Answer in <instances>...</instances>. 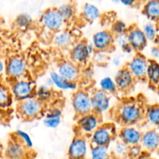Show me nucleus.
I'll use <instances>...</instances> for the list:
<instances>
[{
    "instance_id": "11",
    "label": "nucleus",
    "mask_w": 159,
    "mask_h": 159,
    "mask_svg": "<svg viewBox=\"0 0 159 159\" xmlns=\"http://www.w3.org/2000/svg\"><path fill=\"white\" fill-rule=\"evenodd\" d=\"M92 111L102 116L110 110L112 103L111 94L100 89H95L91 94Z\"/></svg>"
},
{
    "instance_id": "49",
    "label": "nucleus",
    "mask_w": 159,
    "mask_h": 159,
    "mask_svg": "<svg viewBox=\"0 0 159 159\" xmlns=\"http://www.w3.org/2000/svg\"><path fill=\"white\" fill-rule=\"evenodd\" d=\"M145 159H155V158H153V157H147V158Z\"/></svg>"
},
{
    "instance_id": "47",
    "label": "nucleus",
    "mask_w": 159,
    "mask_h": 159,
    "mask_svg": "<svg viewBox=\"0 0 159 159\" xmlns=\"http://www.w3.org/2000/svg\"><path fill=\"white\" fill-rule=\"evenodd\" d=\"M154 45H157L159 46V24H158V32H157V38H156L155 42H154Z\"/></svg>"
},
{
    "instance_id": "1",
    "label": "nucleus",
    "mask_w": 159,
    "mask_h": 159,
    "mask_svg": "<svg viewBox=\"0 0 159 159\" xmlns=\"http://www.w3.org/2000/svg\"><path fill=\"white\" fill-rule=\"evenodd\" d=\"M144 111L145 108L136 101H126L116 108V120L123 126H136L144 120Z\"/></svg>"
},
{
    "instance_id": "10",
    "label": "nucleus",
    "mask_w": 159,
    "mask_h": 159,
    "mask_svg": "<svg viewBox=\"0 0 159 159\" xmlns=\"http://www.w3.org/2000/svg\"><path fill=\"white\" fill-rule=\"evenodd\" d=\"M125 66L129 70L135 80H146L148 59L142 53H136Z\"/></svg>"
},
{
    "instance_id": "16",
    "label": "nucleus",
    "mask_w": 159,
    "mask_h": 159,
    "mask_svg": "<svg viewBox=\"0 0 159 159\" xmlns=\"http://www.w3.org/2000/svg\"><path fill=\"white\" fill-rule=\"evenodd\" d=\"M57 73L64 79L76 82L80 78V66L71 60H63L57 66Z\"/></svg>"
},
{
    "instance_id": "42",
    "label": "nucleus",
    "mask_w": 159,
    "mask_h": 159,
    "mask_svg": "<svg viewBox=\"0 0 159 159\" xmlns=\"http://www.w3.org/2000/svg\"><path fill=\"white\" fill-rule=\"evenodd\" d=\"M139 0H120V3L126 7H134L137 6Z\"/></svg>"
},
{
    "instance_id": "2",
    "label": "nucleus",
    "mask_w": 159,
    "mask_h": 159,
    "mask_svg": "<svg viewBox=\"0 0 159 159\" xmlns=\"http://www.w3.org/2000/svg\"><path fill=\"white\" fill-rule=\"evenodd\" d=\"M10 90L13 98L17 102L35 97L37 85L33 80L26 77L12 80Z\"/></svg>"
},
{
    "instance_id": "45",
    "label": "nucleus",
    "mask_w": 159,
    "mask_h": 159,
    "mask_svg": "<svg viewBox=\"0 0 159 159\" xmlns=\"http://www.w3.org/2000/svg\"><path fill=\"white\" fill-rule=\"evenodd\" d=\"M88 51H89L90 54L91 55V56L94 55V53L95 52V48H94V46L93 45V44L91 42H88Z\"/></svg>"
},
{
    "instance_id": "25",
    "label": "nucleus",
    "mask_w": 159,
    "mask_h": 159,
    "mask_svg": "<svg viewBox=\"0 0 159 159\" xmlns=\"http://www.w3.org/2000/svg\"><path fill=\"white\" fill-rule=\"evenodd\" d=\"M100 9L96 5L90 2H87L82 7L81 17L84 21L92 23L98 20L101 17Z\"/></svg>"
},
{
    "instance_id": "12",
    "label": "nucleus",
    "mask_w": 159,
    "mask_h": 159,
    "mask_svg": "<svg viewBox=\"0 0 159 159\" xmlns=\"http://www.w3.org/2000/svg\"><path fill=\"white\" fill-rule=\"evenodd\" d=\"M91 43L96 51L110 52L115 48V35L109 30H101L95 32L92 36Z\"/></svg>"
},
{
    "instance_id": "17",
    "label": "nucleus",
    "mask_w": 159,
    "mask_h": 159,
    "mask_svg": "<svg viewBox=\"0 0 159 159\" xmlns=\"http://www.w3.org/2000/svg\"><path fill=\"white\" fill-rule=\"evenodd\" d=\"M117 136L119 140L130 147L140 144L142 132L136 126H123L118 131Z\"/></svg>"
},
{
    "instance_id": "30",
    "label": "nucleus",
    "mask_w": 159,
    "mask_h": 159,
    "mask_svg": "<svg viewBox=\"0 0 159 159\" xmlns=\"http://www.w3.org/2000/svg\"><path fill=\"white\" fill-rule=\"evenodd\" d=\"M35 98L40 101L41 102L46 105L49 103L53 98V91L52 88H49L47 85L44 84L38 86L36 88L35 92Z\"/></svg>"
},
{
    "instance_id": "48",
    "label": "nucleus",
    "mask_w": 159,
    "mask_h": 159,
    "mask_svg": "<svg viewBox=\"0 0 159 159\" xmlns=\"http://www.w3.org/2000/svg\"><path fill=\"white\" fill-rule=\"evenodd\" d=\"M111 2L114 4L120 3V0H111Z\"/></svg>"
},
{
    "instance_id": "5",
    "label": "nucleus",
    "mask_w": 159,
    "mask_h": 159,
    "mask_svg": "<svg viewBox=\"0 0 159 159\" xmlns=\"http://www.w3.org/2000/svg\"><path fill=\"white\" fill-rule=\"evenodd\" d=\"M41 25L47 31L54 34L65 28L66 22L58 11L57 8H48L42 12L39 18Z\"/></svg>"
},
{
    "instance_id": "19",
    "label": "nucleus",
    "mask_w": 159,
    "mask_h": 159,
    "mask_svg": "<svg viewBox=\"0 0 159 159\" xmlns=\"http://www.w3.org/2000/svg\"><path fill=\"white\" fill-rule=\"evenodd\" d=\"M27 150L25 145L13 135L7 143L5 150V157L7 159H24Z\"/></svg>"
},
{
    "instance_id": "40",
    "label": "nucleus",
    "mask_w": 159,
    "mask_h": 159,
    "mask_svg": "<svg viewBox=\"0 0 159 159\" xmlns=\"http://www.w3.org/2000/svg\"><path fill=\"white\" fill-rule=\"evenodd\" d=\"M141 146L139 145H134V146H130L129 148V152H128V157L131 159H137L141 155L142 151Z\"/></svg>"
},
{
    "instance_id": "27",
    "label": "nucleus",
    "mask_w": 159,
    "mask_h": 159,
    "mask_svg": "<svg viewBox=\"0 0 159 159\" xmlns=\"http://www.w3.org/2000/svg\"><path fill=\"white\" fill-rule=\"evenodd\" d=\"M111 154L109 147L91 144L88 156L90 159H110Z\"/></svg>"
},
{
    "instance_id": "37",
    "label": "nucleus",
    "mask_w": 159,
    "mask_h": 159,
    "mask_svg": "<svg viewBox=\"0 0 159 159\" xmlns=\"http://www.w3.org/2000/svg\"><path fill=\"white\" fill-rule=\"evenodd\" d=\"M129 26L123 20H116L112 23L111 27V31L114 35H119L126 34Z\"/></svg>"
},
{
    "instance_id": "20",
    "label": "nucleus",
    "mask_w": 159,
    "mask_h": 159,
    "mask_svg": "<svg viewBox=\"0 0 159 159\" xmlns=\"http://www.w3.org/2000/svg\"><path fill=\"white\" fill-rule=\"evenodd\" d=\"M75 34L72 30L62 29L53 34L52 43L56 48L60 49H70L75 43Z\"/></svg>"
},
{
    "instance_id": "8",
    "label": "nucleus",
    "mask_w": 159,
    "mask_h": 159,
    "mask_svg": "<svg viewBox=\"0 0 159 159\" xmlns=\"http://www.w3.org/2000/svg\"><path fill=\"white\" fill-rule=\"evenodd\" d=\"M91 143L88 137L78 134L73 138L68 147V159H86L89 154Z\"/></svg>"
},
{
    "instance_id": "26",
    "label": "nucleus",
    "mask_w": 159,
    "mask_h": 159,
    "mask_svg": "<svg viewBox=\"0 0 159 159\" xmlns=\"http://www.w3.org/2000/svg\"><path fill=\"white\" fill-rule=\"evenodd\" d=\"M144 119L150 125L159 129V105H148L145 108Z\"/></svg>"
},
{
    "instance_id": "29",
    "label": "nucleus",
    "mask_w": 159,
    "mask_h": 159,
    "mask_svg": "<svg viewBox=\"0 0 159 159\" xmlns=\"http://www.w3.org/2000/svg\"><path fill=\"white\" fill-rule=\"evenodd\" d=\"M33 17L28 13H21L16 16L14 20V25L21 30H27L34 25Z\"/></svg>"
},
{
    "instance_id": "43",
    "label": "nucleus",
    "mask_w": 159,
    "mask_h": 159,
    "mask_svg": "<svg viewBox=\"0 0 159 159\" xmlns=\"http://www.w3.org/2000/svg\"><path fill=\"white\" fill-rule=\"evenodd\" d=\"M111 64L116 67H120L122 66V59L118 56L114 57L111 59Z\"/></svg>"
},
{
    "instance_id": "46",
    "label": "nucleus",
    "mask_w": 159,
    "mask_h": 159,
    "mask_svg": "<svg viewBox=\"0 0 159 159\" xmlns=\"http://www.w3.org/2000/svg\"><path fill=\"white\" fill-rule=\"evenodd\" d=\"M45 84L47 85L48 87H49V88H52L53 87H54V84H53V81H52V80L50 78V76H48V77L45 79Z\"/></svg>"
},
{
    "instance_id": "21",
    "label": "nucleus",
    "mask_w": 159,
    "mask_h": 159,
    "mask_svg": "<svg viewBox=\"0 0 159 159\" xmlns=\"http://www.w3.org/2000/svg\"><path fill=\"white\" fill-rule=\"evenodd\" d=\"M43 116V124L48 129H56L62 123V111L59 107H52L45 110Z\"/></svg>"
},
{
    "instance_id": "13",
    "label": "nucleus",
    "mask_w": 159,
    "mask_h": 159,
    "mask_svg": "<svg viewBox=\"0 0 159 159\" xmlns=\"http://www.w3.org/2000/svg\"><path fill=\"white\" fill-rule=\"evenodd\" d=\"M88 42L82 39L76 42L70 48V59L79 66H85L88 65L91 55L88 48Z\"/></svg>"
},
{
    "instance_id": "41",
    "label": "nucleus",
    "mask_w": 159,
    "mask_h": 159,
    "mask_svg": "<svg viewBox=\"0 0 159 159\" xmlns=\"http://www.w3.org/2000/svg\"><path fill=\"white\" fill-rule=\"evenodd\" d=\"M150 56H151V59H154V60H158L159 59V46L157 45H153L151 47L149 50Z\"/></svg>"
},
{
    "instance_id": "38",
    "label": "nucleus",
    "mask_w": 159,
    "mask_h": 159,
    "mask_svg": "<svg viewBox=\"0 0 159 159\" xmlns=\"http://www.w3.org/2000/svg\"><path fill=\"white\" fill-rule=\"evenodd\" d=\"M93 60L98 65H104L106 64L109 61L110 58L108 56V52L102 51H95L93 55Z\"/></svg>"
},
{
    "instance_id": "28",
    "label": "nucleus",
    "mask_w": 159,
    "mask_h": 159,
    "mask_svg": "<svg viewBox=\"0 0 159 159\" xmlns=\"http://www.w3.org/2000/svg\"><path fill=\"white\" fill-rule=\"evenodd\" d=\"M57 10L66 23L73 20L76 16V7H75L74 4L70 2H64V3L61 4L59 7H57Z\"/></svg>"
},
{
    "instance_id": "50",
    "label": "nucleus",
    "mask_w": 159,
    "mask_h": 159,
    "mask_svg": "<svg viewBox=\"0 0 159 159\" xmlns=\"http://www.w3.org/2000/svg\"><path fill=\"white\" fill-rule=\"evenodd\" d=\"M157 152H158V153H159V149H158V151H157Z\"/></svg>"
},
{
    "instance_id": "7",
    "label": "nucleus",
    "mask_w": 159,
    "mask_h": 159,
    "mask_svg": "<svg viewBox=\"0 0 159 159\" xmlns=\"http://www.w3.org/2000/svg\"><path fill=\"white\" fill-rule=\"evenodd\" d=\"M102 123V116H98L94 111H91L78 116L76 128L78 134L89 137Z\"/></svg>"
},
{
    "instance_id": "6",
    "label": "nucleus",
    "mask_w": 159,
    "mask_h": 159,
    "mask_svg": "<svg viewBox=\"0 0 159 159\" xmlns=\"http://www.w3.org/2000/svg\"><path fill=\"white\" fill-rule=\"evenodd\" d=\"M5 73L10 81L27 76V64L25 59L19 55H14L6 61Z\"/></svg>"
},
{
    "instance_id": "35",
    "label": "nucleus",
    "mask_w": 159,
    "mask_h": 159,
    "mask_svg": "<svg viewBox=\"0 0 159 159\" xmlns=\"http://www.w3.org/2000/svg\"><path fill=\"white\" fill-rule=\"evenodd\" d=\"M115 45H117L120 49L126 54H131L134 52V49L128 42L126 34L119 35H115Z\"/></svg>"
},
{
    "instance_id": "34",
    "label": "nucleus",
    "mask_w": 159,
    "mask_h": 159,
    "mask_svg": "<svg viewBox=\"0 0 159 159\" xmlns=\"http://www.w3.org/2000/svg\"><path fill=\"white\" fill-rule=\"evenodd\" d=\"M142 30H143L148 42L154 43L156 38H157V32H158V24L149 20L146 24H143Z\"/></svg>"
},
{
    "instance_id": "9",
    "label": "nucleus",
    "mask_w": 159,
    "mask_h": 159,
    "mask_svg": "<svg viewBox=\"0 0 159 159\" xmlns=\"http://www.w3.org/2000/svg\"><path fill=\"white\" fill-rule=\"evenodd\" d=\"M71 105L77 117L91 112L92 111L91 94L84 89H77L73 91L71 96Z\"/></svg>"
},
{
    "instance_id": "44",
    "label": "nucleus",
    "mask_w": 159,
    "mask_h": 159,
    "mask_svg": "<svg viewBox=\"0 0 159 159\" xmlns=\"http://www.w3.org/2000/svg\"><path fill=\"white\" fill-rule=\"evenodd\" d=\"M6 69V62H4L3 59H2L0 58V75L2 74V73L5 72Z\"/></svg>"
},
{
    "instance_id": "15",
    "label": "nucleus",
    "mask_w": 159,
    "mask_h": 159,
    "mask_svg": "<svg viewBox=\"0 0 159 159\" xmlns=\"http://www.w3.org/2000/svg\"><path fill=\"white\" fill-rule=\"evenodd\" d=\"M114 80L117 86L118 91L127 93L132 90L136 80L126 66L120 67L116 73Z\"/></svg>"
},
{
    "instance_id": "39",
    "label": "nucleus",
    "mask_w": 159,
    "mask_h": 159,
    "mask_svg": "<svg viewBox=\"0 0 159 159\" xmlns=\"http://www.w3.org/2000/svg\"><path fill=\"white\" fill-rule=\"evenodd\" d=\"M94 76V70L91 66H83L80 71V77L86 80H91Z\"/></svg>"
},
{
    "instance_id": "32",
    "label": "nucleus",
    "mask_w": 159,
    "mask_h": 159,
    "mask_svg": "<svg viewBox=\"0 0 159 159\" xmlns=\"http://www.w3.org/2000/svg\"><path fill=\"white\" fill-rule=\"evenodd\" d=\"M112 148H111V154H114L116 157L119 158H123V157H128V152H129V148L126 143L119 140H115L112 142Z\"/></svg>"
},
{
    "instance_id": "31",
    "label": "nucleus",
    "mask_w": 159,
    "mask_h": 159,
    "mask_svg": "<svg viewBox=\"0 0 159 159\" xmlns=\"http://www.w3.org/2000/svg\"><path fill=\"white\" fill-rule=\"evenodd\" d=\"M99 89L111 95H114L117 93L118 88L114 80V78L111 76H105L100 80L98 83Z\"/></svg>"
},
{
    "instance_id": "22",
    "label": "nucleus",
    "mask_w": 159,
    "mask_h": 159,
    "mask_svg": "<svg viewBox=\"0 0 159 159\" xmlns=\"http://www.w3.org/2000/svg\"><path fill=\"white\" fill-rule=\"evenodd\" d=\"M146 80L151 88L159 91V62L157 60L148 59Z\"/></svg>"
},
{
    "instance_id": "18",
    "label": "nucleus",
    "mask_w": 159,
    "mask_h": 159,
    "mask_svg": "<svg viewBox=\"0 0 159 159\" xmlns=\"http://www.w3.org/2000/svg\"><path fill=\"white\" fill-rule=\"evenodd\" d=\"M140 145L147 152H154L159 149V129H149L142 132Z\"/></svg>"
},
{
    "instance_id": "3",
    "label": "nucleus",
    "mask_w": 159,
    "mask_h": 159,
    "mask_svg": "<svg viewBox=\"0 0 159 159\" xmlns=\"http://www.w3.org/2000/svg\"><path fill=\"white\" fill-rule=\"evenodd\" d=\"M117 129L113 123H102L89 137L91 145L109 147L117 137Z\"/></svg>"
},
{
    "instance_id": "36",
    "label": "nucleus",
    "mask_w": 159,
    "mask_h": 159,
    "mask_svg": "<svg viewBox=\"0 0 159 159\" xmlns=\"http://www.w3.org/2000/svg\"><path fill=\"white\" fill-rule=\"evenodd\" d=\"M13 135H14L18 140H20L28 150L31 149V148H33V140H32L31 137H30V134H29L28 133H27L24 130H22V129H18L13 133Z\"/></svg>"
},
{
    "instance_id": "24",
    "label": "nucleus",
    "mask_w": 159,
    "mask_h": 159,
    "mask_svg": "<svg viewBox=\"0 0 159 159\" xmlns=\"http://www.w3.org/2000/svg\"><path fill=\"white\" fill-rule=\"evenodd\" d=\"M142 13L148 20L159 24V0H147L142 8Z\"/></svg>"
},
{
    "instance_id": "33",
    "label": "nucleus",
    "mask_w": 159,
    "mask_h": 159,
    "mask_svg": "<svg viewBox=\"0 0 159 159\" xmlns=\"http://www.w3.org/2000/svg\"><path fill=\"white\" fill-rule=\"evenodd\" d=\"M13 100L10 88L0 84V109H4L10 106Z\"/></svg>"
},
{
    "instance_id": "14",
    "label": "nucleus",
    "mask_w": 159,
    "mask_h": 159,
    "mask_svg": "<svg viewBox=\"0 0 159 159\" xmlns=\"http://www.w3.org/2000/svg\"><path fill=\"white\" fill-rule=\"evenodd\" d=\"M128 42L136 53H141L148 46V41L143 30L138 26L133 24L129 26L127 32Z\"/></svg>"
},
{
    "instance_id": "23",
    "label": "nucleus",
    "mask_w": 159,
    "mask_h": 159,
    "mask_svg": "<svg viewBox=\"0 0 159 159\" xmlns=\"http://www.w3.org/2000/svg\"><path fill=\"white\" fill-rule=\"evenodd\" d=\"M48 76L52 80L55 88L59 89V91H75L78 89L77 83L76 82L70 81V80L64 79L63 77H62L57 73V71L52 70V71L50 72Z\"/></svg>"
},
{
    "instance_id": "4",
    "label": "nucleus",
    "mask_w": 159,
    "mask_h": 159,
    "mask_svg": "<svg viewBox=\"0 0 159 159\" xmlns=\"http://www.w3.org/2000/svg\"><path fill=\"white\" fill-rule=\"evenodd\" d=\"M45 105L34 97L18 102L16 110L18 115L24 120H33L43 116L45 110Z\"/></svg>"
}]
</instances>
